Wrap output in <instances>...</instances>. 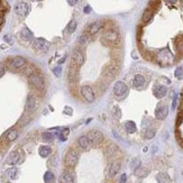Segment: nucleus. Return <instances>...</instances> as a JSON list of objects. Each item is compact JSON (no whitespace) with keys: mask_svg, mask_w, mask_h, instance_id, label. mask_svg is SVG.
Here are the masks:
<instances>
[{"mask_svg":"<svg viewBox=\"0 0 183 183\" xmlns=\"http://www.w3.org/2000/svg\"><path fill=\"white\" fill-rule=\"evenodd\" d=\"M5 41H7L8 43H11V41H10V37H9V36H5Z\"/></svg>","mask_w":183,"mask_h":183,"instance_id":"nucleus-46","label":"nucleus"},{"mask_svg":"<svg viewBox=\"0 0 183 183\" xmlns=\"http://www.w3.org/2000/svg\"><path fill=\"white\" fill-rule=\"evenodd\" d=\"M87 137L89 138L91 145H94V146L101 144L102 141H103V135L99 130H91V132H89L88 135H87Z\"/></svg>","mask_w":183,"mask_h":183,"instance_id":"nucleus-3","label":"nucleus"},{"mask_svg":"<svg viewBox=\"0 0 183 183\" xmlns=\"http://www.w3.org/2000/svg\"><path fill=\"white\" fill-rule=\"evenodd\" d=\"M181 2H182V5H183V0H181Z\"/></svg>","mask_w":183,"mask_h":183,"instance_id":"nucleus-48","label":"nucleus"},{"mask_svg":"<svg viewBox=\"0 0 183 183\" xmlns=\"http://www.w3.org/2000/svg\"><path fill=\"white\" fill-rule=\"evenodd\" d=\"M26 64V60L24 58H20V56H16V58H12L7 61V67L10 70H16V69H20Z\"/></svg>","mask_w":183,"mask_h":183,"instance_id":"nucleus-4","label":"nucleus"},{"mask_svg":"<svg viewBox=\"0 0 183 183\" xmlns=\"http://www.w3.org/2000/svg\"><path fill=\"white\" fill-rule=\"evenodd\" d=\"M81 94L83 96V98L88 102H93L94 101V98H96V96H94V92L92 90L91 87H89V85H84L81 88Z\"/></svg>","mask_w":183,"mask_h":183,"instance_id":"nucleus-7","label":"nucleus"},{"mask_svg":"<svg viewBox=\"0 0 183 183\" xmlns=\"http://www.w3.org/2000/svg\"><path fill=\"white\" fill-rule=\"evenodd\" d=\"M126 179H127V175H126V174L121 175V177H120V183H125L126 182Z\"/></svg>","mask_w":183,"mask_h":183,"instance_id":"nucleus-41","label":"nucleus"},{"mask_svg":"<svg viewBox=\"0 0 183 183\" xmlns=\"http://www.w3.org/2000/svg\"><path fill=\"white\" fill-rule=\"evenodd\" d=\"M24 159V155L21 154L20 150H14L9 154L8 158H7V163L10 165H15V164H19L21 163Z\"/></svg>","mask_w":183,"mask_h":183,"instance_id":"nucleus-6","label":"nucleus"},{"mask_svg":"<svg viewBox=\"0 0 183 183\" xmlns=\"http://www.w3.org/2000/svg\"><path fill=\"white\" fill-rule=\"evenodd\" d=\"M112 116L115 117L116 119H119L121 117V114H120V109L118 107H114L112 108Z\"/></svg>","mask_w":183,"mask_h":183,"instance_id":"nucleus-34","label":"nucleus"},{"mask_svg":"<svg viewBox=\"0 0 183 183\" xmlns=\"http://www.w3.org/2000/svg\"><path fill=\"white\" fill-rule=\"evenodd\" d=\"M90 11H91V8H90V7H89V6H88V7H85V8H84V12H85V14H89V12H90Z\"/></svg>","mask_w":183,"mask_h":183,"instance_id":"nucleus-42","label":"nucleus"},{"mask_svg":"<svg viewBox=\"0 0 183 183\" xmlns=\"http://www.w3.org/2000/svg\"><path fill=\"white\" fill-rule=\"evenodd\" d=\"M103 40L105 41H107L108 43H116L118 41V33H117L116 31H114V29H109L107 31L106 33L103 34Z\"/></svg>","mask_w":183,"mask_h":183,"instance_id":"nucleus-11","label":"nucleus"},{"mask_svg":"<svg viewBox=\"0 0 183 183\" xmlns=\"http://www.w3.org/2000/svg\"><path fill=\"white\" fill-rule=\"evenodd\" d=\"M139 166H141V161L138 158H134L133 161H132V163H130V167L134 168V170H136V168H138Z\"/></svg>","mask_w":183,"mask_h":183,"instance_id":"nucleus-32","label":"nucleus"},{"mask_svg":"<svg viewBox=\"0 0 183 183\" xmlns=\"http://www.w3.org/2000/svg\"><path fill=\"white\" fill-rule=\"evenodd\" d=\"M125 128H126V130H127V133L133 134L136 132V124H135L134 121H126Z\"/></svg>","mask_w":183,"mask_h":183,"instance_id":"nucleus-22","label":"nucleus"},{"mask_svg":"<svg viewBox=\"0 0 183 183\" xmlns=\"http://www.w3.org/2000/svg\"><path fill=\"white\" fill-rule=\"evenodd\" d=\"M54 134L50 133V132H46V133H44L42 135V139L43 141H46V143H49V141H54Z\"/></svg>","mask_w":183,"mask_h":183,"instance_id":"nucleus-27","label":"nucleus"},{"mask_svg":"<svg viewBox=\"0 0 183 183\" xmlns=\"http://www.w3.org/2000/svg\"><path fill=\"white\" fill-rule=\"evenodd\" d=\"M119 170H120V162H118V161L112 162V163L110 164V166H109V175H110L111 177L115 176V175L119 172Z\"/></svg>","mask_w":183,"mask_h":183,"instance_id":"nucleus-14","label":"nucleus"},{"mask_svg":"<svg viewBox=\"0 0 183 183\" xmlns=\"http://www.w3.org/2000/svg\"><path fill=\"white\" fill-rule=\"evenodd\" d=\"M156 180H157L158 183H170L171 182V179H170L168 174H167V173H164V172L158 173L157 176H156Z\"/></svg>","mask_w":183,"mask_h":183,"instance_id":"nucleus-20","label":"nucleus"},{"mask_svg":"<svg viewBox=\"0 0 183 183\" xmlns=\"http://www.w3.org/2000/svg\"><path fill=\"white\" fill-rule=\"evenodd\" d=\"M51 152H52L51 147H49V146H41L40 147V155L42 157H47L51 154Z\"/></svg>","mask_w":183,"mask_h":183,"instance_id":"nucleus-25","label":"nucleus"},{"mask_svg":"<svg viewBox=\"0 0 183 183\" xmlns=\"http://www.w3.org/2000/svg\"><path fill=\"white\" fill-rule=\"evenodd\" d=\"M8 183H10V182H8Z\"/></svg>","mask_w":183,"mask_h":183,"instance_id":"nucleus-49","label":"nucleus"},{"mask_svg":"<svg viewBox=\"0 0 183 183\" xmlns=\"http://www.w3.org/2000/svg\"><path fill=\"white\" fill-rule=\"evenodd\" d=\"M33 47L38 51H47L50 47V44L43 38H37L33 42Z\"/></svg>","mask_w":183,"mask_h":183,"instance_id":"nucleus-8","label":"nucleus"},{"mask_svg":"<svg viewBox=\"0 0 183 183\" xmlns=\"http://www.w3.org/2000/svg\"><path fill=\"white\" fill-rule=\"evenodd\" d=\"M101 27H102V24H101V23H93V24H91V25L89 26V28H88L89 34L93 35V34L98 33Z\"/></svg>","mask_w":183,"mask_h":183,"instance_id":"nucleus-21","label":"nucleus"},{"mask_svg":"<svg viewBox=\"0 0 183 183\" xmlns=\"http://www.w3.org/2000/svg\"><path fill=\"white\" fill-rule=\"evenodd\" d=\"M69 133H70V130L67 129V128H64L62 132H61V134H58V138L61 139L62 141H64L65 139H67V135H69Z\"/></svg>","mask_w":183,"mask_h":183,"instance_id":"nucleus-29","label":"nucleus"},{"mask_svg":"<svg viewBox=\"0 0 183 183\" xmlns=\"http://www.w3.org/2000/svg\"><path fill=\"white\" fill-rule=\"evenodd\" d=\"M72 60L76 67H81L84 63V55L80 50H75L72 54Z\"/></svg>","mask_w":183,"mask_h":183,"instance_id":"nucleus-10","label":"nucleus"},{"mask_svg":"<svg viewBox=\"0 0 183 183\" xmlns=\"http://www.w3.org/2000/svg\"><path fill=\"white\" fill-rule=\"evenodd\" d=\"M166 92L167 89L164 85H156L155 89H154V94H155L156 98H163L166 94Z\"/></svg>","mask_w":183,"mask_h":183,"instance_id":"nucleus-15","label":"nucleus"},{"mask_svg":"<svg viewBox=\"0 0 183 183\" xmlns=\"http://www.w3.org/2000/svg\"><path fill=\"white\" fill-rule=\"evenodd\" d=\"M6 72V69H5V64L3 63H0V78L5 74Z\"/></svg>","mask_w":183,"mask_h":183,"instance_id":"nucleus-37","label":"nucleus"},{"mask_svg":"<svg viewBox=\"0 0 183 183\" xmlns=\"http://www.w3.org/2000/svg\"><path fill=\"white\" fill-rule=\"evenodd\" d=\"M87 41H88V37H87L85 35H82V36L79 38V43H80V44H84Z\"/></svg>","mask_w":183,"mask_h":183,"instance_id":"nucleus-38","label":"nucleus"},{"mask_svg":"<svg viewBox=\"0 0 183 183\" xmlns=\"http://www.w3.org/2000/svg\"><path fill=\"white\" fill-rule=\"evenodd\" d=\"M15 11H16L17 15L19 16H26L29 11V7L26 2H18L16 6H15Z\"/></svg>","mask_w":183,"mask_h":183,"instance_id":"nucleus-9","label":"nucleus"},{"mask_svg":"<svg viewBox=\"0 0 183 183\" xmlns=\"http://www.w3.org/2000/svg\"><path fill=\"white\" fill-rule=\"evenodd\" d=\"M136 174L138 175V176H141V177H144V176H146V175L148 174V170L147 168H136Z\"/></svg>","mask_w":183,"mask_h":183,"instance_id":"nucleus-30","label":"nucleus"},{"mask_svg":"<svg viewBox=\"0 0 183 183\" xmlns=\"http://www.w3.org/2000/svg\"><path fill=\"white\" fill-rule=\"evenodd\" d=\"M165 1H166L167 3H175L177 0H165Z\"/></svg>","mask_w":183,"mask_h":183,"instance_id":"nucleus-44","label":"nucleus"},{"mask_svg":"<svg viewBox=\"0 0 183 183\" xmlns=\"http://www.w3.org/2000/svg\"><path fill=\"white\" fill-rule=\"evenodd\" d=\"M28 81H29V84L33 88H35V89L41 90V89L44 88V80H43L42 76L40 74H37V73H34V74L29 75Z\"/></svg>","mask_w":183,"mask_h":183,"instance_id":"nucleus-5","label":"nucleus"},{"mask_svg":"<svg viewBox=\"0 0 183 183\" xmlns=\"http://www.w3.org/2000/svg\"><path fill=\"white\" fill-rule=\"evenodd\" d=\"M78 159H79V156H78V153L74 150L70 148L67 150V154H65V157H64V162H65L67 166L74 167L78 163Z\"/></svg>","mask_w":183,"mask_h":183,"instance_id":"nucleus-1","label":"nucleus"},{"mask_svg":"<svg viewBox=\"0 0 183 183\" xmlns=\"http://www.w3.org/2000/svg\"><path fill=\"white\" fill-rule=\"evenodd\" d=\"M78 1H79V0H67V2H69L70 6H75V5L78 3Z\"/></svg>","mask_w":183,"mask_h":183,"instance_id":"nucleus-40","label":"nucleus"},{"mask_svg":"<svg viewBox=\"0 0 183 183\" xmlns=\"http://www.w3.org/2000/svg\"><path fill=\"white\" fill-rule=\"evenodd\" d=\"M167 114H168V108H167V106H165V105L159 106V107H157V109L155 110V117H156L157 119H159V120L165 119Z\"/></svg>","mask_w":183,"mask_h":183,"instance_id":"nucleus-12","label":"nucleus"},{"mask_svg":"<svg viewBox=\"0 0 183 183\" xmlns=\"http://www.w3.org/2000/svg\"><path fill=\"white\" fill-rule=\"evenodd\" d=\"M155 136V130L154 129H147L146 132H145V138L146 139H150V138H153Z\"/></svg>","mask_w":183,"mask_h":183,"instance_id":"nucleus-33","label":"nucleus"},{"mask_svg":"<svg viewBox=\"0 0 183 183\" xmlns=\"http://www.w3.org/2000/svg\"><path fill=\"white\" fill-rule=\"evenodd\" d=\"M60 182L61 183H74V176H73V174H72L71 172L64 171V172L61 174Z\"/></svg>","mask_w":183,"mask_h":183,"instance_id":"nucleus-13","label":"nucleus"},{"mask_svg":"<svg viewBox=\"0 0 183 183\" xmlns=\"http://www.w3.org/2000/svg\"><path fill=\"white\" fill-rule=\"evenodd\" d=\"M78 143H79L80 147H82L83 150H88V148H90V146H91V143H90L89 138H88L87 136H81V137L78 139Z\"/></svg>","mask_w":183,"mask_h":183,"instance_id":"nucleus-17","label":"nucleus"},{"mask_svg":"<svg viewBox=\"0 0 183 183\" xmlns=\"http://www.w3.org/2000/svg\"><path fill=\"white\" fill-rule=\"evenodd\" d=\"M3 24V16H2V14L0 12V26Z\"/></svg>","mask_w":183,"mask_h":183,"instance_id":"nucleus-43","label":"nucleus"},{"mask_svg":"<svg viewBox=\"0 0 183 183\" xmlns=\"http://www.w3.org/2000/svg\"><path fill=\"white\" fill-rule=\"evenodd\" d=\"M75 28H76V21H75V20H71L70 24L67 25V32L70 34L73 33L75 31Z\"/></svg>","mask_w":183,"mask_h":183,"instance_id":"nucleus-31","label":"nucleus"},{"mask_svg":"<svg viewBox=\"0 0 183 183\" xmlns=\"http://www.w3.org/2000/svg\"><path fill=\"white\" fill-rule=\"evenodd\" d=\"M64 61H65V58H62V60H61V61H60V62H58V63H63V62H64Z\"/></svg>","mask_w":183,"mask_h":183,"instance_id":"nucleus-47","label":"nucleus"},{"mask_svg":"<svg viewBox=\"0 0 183 183\" xmlns=\"http://www.w3.org/2000/svg\"><path fill=\"white\" fill-rule=\"evenodd\" d=\"M35 107H36V100L34 98V96L29 94L28 98H27V102H26V109L32 111V110L35 109Z\"/></svg>","mask_w":183,"mask_h":183,"instance_id":"nucleus-18","label":"nucleus"},{"mask_svg":"<svg viewBox=\"0 0 183 183\" xmlns=\"http://www.w3.org/2000/svg\"><path fill=\"white\" fill-rule=\"evenodd\" d=\"M17 137H18V132H17L16 129H11V130H9L8 133H7V139H8V141H15Z\"/></svg>","mask_w":183,"mask_h":183,"instance_id":"nucleus-26","label":"nucleus"},{"mask_svg":"<svg viewBox=\"0 0 183 183\" xmlns=\"http://www.w3.org/2000/svg\"><path fill=\"white\" fill-rule=\"evenodd\" d=\"M174 74L177 79H182L183 78V67H177V69L175 70Z\"/></svg>","mask_w":183,"mask_h":183,"instance_id":"nucleus-35","label":"nucleus"},{"mask_svg":"<svg viewBox=\"0 0 183 183\" xmlns=\"http://www.w3.org/2000/svg\"><path fill=\"white\" fill-rule=\"evenodd\" d=\"M6 174H7V176H8L9 179L14 180L17 175V168L16 167H10V168H8V170L6 171Z\"/></svg>","mask_w":183,"mask_h":183,"instance_id":"nucleus-28","label":"nucleus"},{"mask_svg":"<svg viewBox=\"0 0 183 183\" xmlns=\"http://www.w3.org/2000/svg\"><path fill=\"white\" fill-rule=\"evenodd\" d=\"M44 181L46 183H53L55 181V175L53 172L51 171H47L45 174H44Z\"/></svg>","mask_w":183,"mask_h":183,"instance_id":"nucleus-24","label":"nucleus"},{"mask_svg":"<svg viewBox=\"0 0 183 183\" xmlns=\"http://www.w3.org/2000/svg\"><path fill=\"white\" fill-rule=\"evenodd\" d=\"M173 109H175V107H176V97H174V100H173Z\"/></svg>","mask_w":183,"mask_h":183,"instance_id":"nucleus-45","label":"nucleus"},{"mask_svg":"<svg viewBox=\"0 0 183 183\" xmlns=\"http://www.w3.org/2000/svg\"><path fill=\"white\" fill-rule=\"evenodd\" d=\"M144 84H145V78L141 74L135 75V78H134L133 80V87H135V88H141Z\"/></svg>","mask_w":183,"mask_h":183,"instance_id":"nucleus-16","label":"nucleus"},{"mask_svg":"<svg viewBox=\"0 0 183 183\" xmlns=\"http://www.w3.org/2000/svg\"><path fill=\"white\" fill-rule=\"evenodd\" d=\"M114 93H115V96H116L118 99H121V98H124L126 94L128 93V87L124 82L119 81L114 87Z\"/></svg>","mask_w":183,"mask_h":183,"instance_id":"nucleus-2","label":"nucleus"},{"mask_svg":"<svg viewBox=\"0 0 183 183\" xmlns=\"http://www.w3.org/2000/svg\"><path fill=\"white\" fill-rule=\"evenodd\" d=\"M152 18H153V9H152V8L146 9V10L144 11V15H143V17H141V20H143V23H144V24L148 23Z\"/></svg>","mask_w":183,"mask_h":183,"instance_id":"nucleus-19","label":"nucleus"},{"mask_svg":"<svg viewBox=\"0 0 183 183\" xmlns=\"http://www.w3.org/2000/svg\"><path fill=\"white\" fill-rule=\"evenodd\" d=\"M53 73L56 75L58 78H60L61 76V74H62V67H56L53 69Z\"/></svg>","mask_w":183,"mask_h":183,"instance_id":"nucleus-36","label":"nucleus"},{"mask_svg":"<svg viewBox=\"0 0 183 183\" xmlns=\"http://www.w3.org/2000/svg\"><path fill=\"white\" fill-rule=\"evenodd\" d=\"M20 36H21V38H24L25 41H29V40L33 38V34H32V32H31L28 28H24V29L21 31V33H20Z\"/></svg>","mask_w":183,"mask_h":183,"instance_id":"nucleus-23","label":"nucleus"},{"mask_svg":"<svg viewBox=\"0 0 183 183\" xmlns=\"http://www.w3.org/2000/svg\"><path fill=\"white\" fill-rule=\"evenodd\" d=\"M64 112H65L67 115H72V109L70 108V107H65V109H64Z\"/></svg>","mask_w":183,"mask_h":183,"instance_id":"nucleus-39","label":"nucleus"}]
</instances>
